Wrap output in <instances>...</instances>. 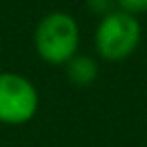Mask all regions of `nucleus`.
<instances>
[{
  "mask_svg": "<svg viewBox=\"0 0 147 147\" xmlns=\"http://www.w3.org/2000/svg\"><path fill=\"white\" fill-rule=\"evenodd\" d=\"M38 111L36 87L18 73H0V123L22 125Z\"/></svg>",
  "mask_w": 147,
  "mask_h": 147,
  "instance_id": "3",
  "label": "nucleus"
},
{
  "mask_svg": "<svg viewBox=\"0 0 147 147\" xmlns=\"http://www.w3.org/2000/svg\"><path fill=\"white\" fill-rule=\"evenodd\" d=\"M65 67H67L69 81L75 83L77 87H89V85H93L95 79H97V75H99V65L89 55H75Z\"/></svg>",
  "mask_w": 147,
  "mask_h": 147,
  "instance_id": "4",
  "label": "nucleus"
},
{
  "mask_svg": "<svg viewBox=\"0 0 147 147\" xmlns=\"http://www.w3.org/2000/svg\"><path fill=\"white\" fill-rule=\"evenodd\" d=\"M117 8L139 18L147 12V0H117Z\"/></svg>",
  "mask_w": 147,
  "mask_h": 147,
  "instance_id": "5",
  "label": "nucleus"
},
{
  "mask_svg": "<svg viewBox=\"0 0 147 147\" xmlns=\"http://www.w3.org/2000/svg\"><path fill=\"white\" fill-rule=\"evenodd\" d=\"M81 28L75 16L63 10L49 12L40 18L34 28V49L36 55L55 67L67 65L75 55H79Z\"/></svg>",
  "mask_w": 147,
  "mask_h": 147,
  "instance_id": "1",
  "label": "nucleus"
},
{
  "mask_svg": "<svg viewBox=\"0 0 147 147\" xmlns=\"http://www.w3.org/2000/svg\"><path fill=\"white\" fill-rule=\"evenodd\" d=\"M141 42V24L137 16L113 10L99 18L95 28V49L103 61L119 63L129 59Z\"/></svg>",
  "mask_w": 147,
  "mask_h": 147,
  "instance_id": "2",
  "label": "nucleus"
},
{
  "mask_svg": "<svg viewBox=\"0 0 147 147\" xmlns=\"http://www.w3.org/2000/svg\"><path fill=\"white\" fill-rule=\"evenodd\" d=\"M87 8L101 18L117 10V0H87Z\"/></svg>",
  "mask_w": 147,
  "mask_h": 147,
  "instance_id": "6",
  "label": "nucleus"
}]
</instances>
